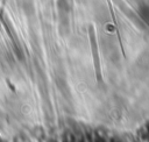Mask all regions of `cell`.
I'll return each instance as SVG.
<instances>
[{
	"label": "cell",
	"instance_id": "obj_3",
	"mask_svg": "<svg viewBox=\"0 0 149 142\" xmlns=\"http://www.w3.org/2000/svg\"><path fill=\"white\" fill-rule=\"evenodd\" d=\"M20 9L24 13L26 16H33L35 14V3L34 0H17Z\"/></svg>",
	"mask_w": 149,
	"mask_h": 142
},
{
	"label": "cell",
	"instance_id": "obj_2",
	"mask_svg": "<svg viewBox=\"0 0 149 142\" xmlns=\"http://www.w3.org/2000/svg\"><path fill=\"white\" fill-rule=\"evenodd\" d=\"M88 38H90V45H91V52L93 57V65L95 71V78L99 83L102 81V74H101V65H100V56H99V49H98V42L95 37L94 27L91 24L88 26Z\"/></svg>",
	"mask_w": 149,
	"mask_h": 142
},
{
	"label": "cell",
	"instance_id": "obj_1",
	"mask_svg": "<svg viewBox=\"0 0 149 142\" xmlns=\"http://www.w3.org/2000/svg\"><path fill=\"white\" fill-rule=\"evenodd\" d=\"M70 0H57L58 10V30L62 36L70 31Z\"/></svg>",
	"mask_w": 149,
	"mask_h": 142
}]
</instances>
